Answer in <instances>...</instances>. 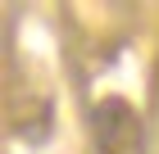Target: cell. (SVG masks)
<instances>
[{"instance_id": "cell-1", "label": "cell", "mask_w": 159, "mask_h": 154, "mask_svg": "<svg viewBox=\"0 0 159 154\" xmlns=\"http://www.w3.org/2000/svg\"><path fill=\"white\" fill-rule=\"evenodd\" d=\"M91 141L100 154H146V118L132 100L105 95L100 104H91Z\"/></svg>"}]
</instances>
